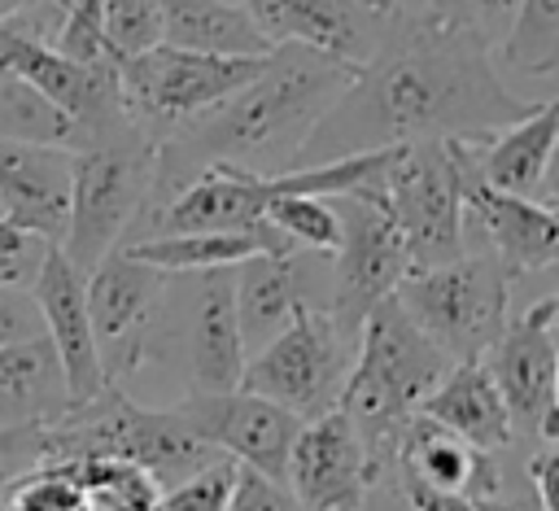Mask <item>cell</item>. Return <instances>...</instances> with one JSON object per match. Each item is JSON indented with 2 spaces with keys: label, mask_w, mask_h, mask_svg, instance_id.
Returning a JSON list of instances; mask_svg holds the SVG:
<instances>
[{
  "label": "cell",
  "mask_w": 559,
  "mask_h": 511,
  "mask_svg": "<svg viewBox=\"0 0 559 511\" xmlns=\"http://www.w3.org/2000/svg\"><path fill=\"white\" fill-rule=\"evenodd\" d=\"M227 511H306V507L288 494L284 480H271V476L236 463V485H231Z\"/></svg>",
  "instance_id": "e575fe53"
},
{
  "label": "cell",
  "mask_w": 559,
  "mask_h": 511,
  "mask_svg": "<svg viewBox=\"0 0 559 511\" xmlns=\"http://www.w3.org/2000/svg\"><path fill=\"white\" fill-rule=\"evenodd\" d=\"M31 297L39 306L44 336L52 341V349L61 358L66 389H70V411L87 406L92 397H100L109 389V380H105L92 314H87V275L61 253V245H48V253H44L35 280H31Z\"/></svg>",
  "instance_id": "2e32d148"
},
{
  "label": "cell",
  "mask_w": 559,
  "mask_h": 511,
  "mask_svg": "<svg viewBox=\"0 0 559 511\" xmlns=\"http://www.w3.org/2000/svg\"><path fill=\"white\" fill-rule=\"evenodd\" d=\"M275 197H280V175H253V170L231 166V162H210L197 175H188L170 197L148 205V231L144 236L249 231V227L266 223V205Z\"/></svg>",
  "instance_id": "9a60e30c"
},
{
  "label": "cell",
  "mask_w": 559,
  "mask_h": 511,
  "mask_svg": "<svg viewBox=\"0 0 559 511\" xmlns=\"http://www.w3.org/2000/svg\"><path fill=\"white\" fill-rule=\"evenodd\" d=\"M546 301H550V323H555V336H559V293H550Z\"/></svg>",
  "instance_id": "f6af8a7d"
},
{
  "label": "cell",
  "mask_w": 559,
  "mask_h": 511,
  "mask_svg": "<svg viewBox=\"0 0 559 511\" xmlns=\"http://www.w3.org/2000/svg\"><path fill=\"white\" fill-rule=\"evenodd\" d=\"M231 485H236V463H231L227 454H218V459L205 463L201 472H192V476H183L179 485L162 489L148 511H227Z\"/></svg>",
  "instance_id": "1f68e13d"
},
{
  "label": "cell",
  "mask_w": 559,
  "mask_h": 511,
  "mask_svg": "<svg viewBox=\"0 0 559 511\" xmlns=\"http://www.w3.org/2000/svg\"><path fill=\"white\" fill-rule=\"evenodd\" d=\"M13 511H87V494L79 480H70V472L66 476L52 472V476L26 485Z\"/></svg>",
  "instance_id": "74e56055"
},
{
  "label": "cell",
  "mask_w": 559,
  "mask_h": 511,
  "mask_svg": "<svg viewBox=\"0 0 559 511\" xmlns=\"http://www.w3.org/2000/svg\"><path fill=\"white\" fill-rule=\"evenodd\" d=\"M39 9H57V13H61L57 0H0V22H9V17H26V13H39Z\"/></svg>",
  "instance_id": "b9f144b4"
},
{
  "label": "cell",
  "mask_w": 559,
  "mask_h": 511,
  "mask_svg": "<svg viewBox=\"0 0 559 511\" xmlns=\"http://www.w3.org/2000/svg\"><path fill=\"white\" fill-rule=\"evenodd\" d=\"M48 454V428H0V485L26 476Z\"/></svg>",
  "instance_id": "d590c367"
},
{
  "label": "cell",
  "mask_w": 559,
  "mask_h": 511,
  "mask_svg": "<svg viewBox=\"0 0 559 511\" xmlns=\"http://www.w3.org/2000/svg\"><path fill=\"white\" fill-rule=\"evenodd\" d=\"M231 297H236V319H240L245 354H253L306 301L297 249H288V253H253V258L236 262L231 266Z\"/></svg>",
  "instance_id": "cb8c5ba5"
},
{
  "label": "cell",
  "mask_w": 559,
  "mask_h": 511,
  "mask_svg": "<svg viewBox=\"0 0 559 511\" xmlns=\"http://www.w3.org/2000/svg\"><path fill=\"white\" fill-rule=\"evenodd\" d=\"M131 258L166 271V275H201V271H223L236 266L253 253H288L293 245L271 227H249V231H170V236H140L118 245Z\"/></svg>",
  "instance_id": "d4e9b609"
},
{
  "label": "cell",
  "mask_w": 559,
  "mask_h": 511,
  "mask_svg": "<svg viewBox=\"0 0 559 511\" xmlns=\"http://www.w3.org/2000/svg\"><path fill=\"white\" fill-rule=\"evenodd\" d=\"M555 406H559V358H555Z\"/></svg>",
  "instance_id": "bcb514c9"
},
{
  "label": "cell",
  "mask_w": 559,
  "mask_h": 511,
  "mask_svg": "<svg viewBox=\"0 0 559 511\" xmlns=\"http://www.w3.org/2000/svg\"><path fill=\"white\" fill-rule=\"evenodd\" d=\"M358 4H367V9H376V13H397V9H402V0H358Z\"/></svg>",
  "instance_id": "ee69618b"
},
{
  "label": "cell",
  "mask_w": 559,
  "mask_h": 511,
  "mask_svg": "<svg viewBox=\"0 0 559 511\" xmlns=\"http://www.w3.org/2000/svg\"><path fill=\"white\" fill-rule=\"evenodd\" d=\"M515 9H520V0H428L424 17L454 26V31H467L476 39H485L489 48H498Z\"/></svg>",
  "instance_id": "d6a6232c"
},
{
  "label": "cell",
  "mask_w": 559,
  "mask_h": 511,
  "mask_svg": "<svg viewBox=\"0 0 559 511\" xmlns=\"http://www.w3.org/2000/svg\"><path fill=\"white\" fill-rule=\"evenodd\" d=\"M61 57L79 61V66H96V61H114L105 48V0H66L57 31L48 39Z\"/></svg>",
  "instance_id": "4dcf8cb0"
},
{
  "label": "cell",
  "mask_w": 559,
  "mask_h": 511,
  "mask_svg": "<svg viewBox=\"0 0 559 511\" xmlns=\"http://www.w3.org/2000/svg\"><path fill=\"white\" fill-rule=\"evenodd\" d=\"M240 4L253 13V22L271 44H301L341 57L349 66H362L380 48L393 22V13H376L358 0H240Z\"/></svg>",
  "instance_id": "ac0fdd59"
},
{
  "label": "cell",
  "mask_w": 559,
  "mask_h": 511,
  "mask_svg": "<svg viewBox=\"0 0 559 511\" xmlns=\"http://www.w3.org/2000/svg\"><path fill=\"white\" fill-rule=\"evenodd\" d=\"M162 44V0H105V48L114 61Z\"/></svg>",
  "instance_id": "f546056e"
},
{
  "label": "cell",
  "mask_w": 559,
  "mask_h": 511,
  "mask_svg": "<svg viewBox=\"0 0 559 511\" xmlns=\"http://www.w3.org/2000/svg\"><path fill=\"white\" fill-rule=\"evenodd\" d=\"M511 280L493 253H459L454 262L406 271L393 297L450 363H472L511 319Z\"/></svg>",
  "instance_id": "277c9868"
},
{
  "label": "cell",
  "mask_w": 559,
  "mask_h": 511,
  "mask_svg": "<svg viewBox=\"0 0 559 511\" xmlns=\"http://www.w3.org/2000/svg\"><path fill=\"white\" fill-rule=\"evenodd\" d=\"M162 44L210 57H266L275 48L240 0H162Z\"/></svg>",
  "instance_id": "484cf974"
},
{
  "label": "cell",
  "mask_w": 559,
  "mask_h": 511,
  "mask_svg": "<svg viewBox=\"0 0 559 511\" xmlns=\"http://www.w3.org/2000/svg\"><path fill=\"white\" fill-rule=\"evenodd\" d=\"M245 341L231 297V266L201 271V284L192 293L188 310V376L192 393H223L240 384L245 371Z\"/></svg>",
  "instance_id": "ffe728a7"
},
{
  "label": "cell",
  "mask_w": 559,
  "mask_h": 511,
  "mask_svg": "<svg viewBox=\"0 0 559 511\" xmlns=\"http://www.w3.org/2000/svg\"><path fill=\"white\" fill-rule=\"evenodd\" d=\"M419 415L445 424L450 432H459L463 441L498 454L515 441L511 432V415H507V402L489 376V367L480 358L472 363H450V371L437 380V389L424 397Z\"/></svg>",
  "instance_id": "603a6c76"
},
{
  "label": "cell",
  "mask_w": 559,
  "mask_h": 511,
  "mask_svg": "<svg viewBox=\"0 0 559 511\" xmlns=\"http://www.w3.org/2000/svg\"><path fill=\"white\" fill-rule=\"evenodd\" d=\"M266 223H271L293 249H306V253H319V258H332L336 245H341V214H336V201H332V197L280 192V197L266 205Z\"/></svg>",
  "instance_id": "f1b7e54d"
},
{
  "label": "cell",
  "mask_w": 559,
  "mask_h": 511,
  "mask_svg": "<svg viewBox=\"0 0 559 511\" xmlns=\"http://www.w3.org/2000/svg\"><path fill=\"white\" fill-rule=\"evenodd\" d=\"M179 411L210 450H218L231 463L253 467L271 480H284L288 450L306 424L293 411H284L280 402L249 393L240 384L223 389V393H188L179 402Z\"/></svg>",
  "instance_id": "7c38bea8"
},
{
  "label": "cell",
  "mask_w": 559,
  "mask_h": 511,
  "mask_svg": "<svg viewBox=\"0 0 559 511\" xmlns=\"http://www.w3.org/2000/svg\"><path fill=\"white\" fill-rule=\"evenodd\" d=\"M524 476H528V494L537 511H559V441H546V450L528 459Z\"/></svg>",
  "instance_id": "ab89813d"
},
{
  "label": "cell",
  "mask_w": 559,
  "mask_h": 511,
  "mask_svg": "<svg viewBox=\"0 0 559 511\" xmlns=\"http://www.w3.org/2000/svg\"><path fill=\"white\" fill-rule=\"evenodd\" d=\"M166 284V271L131 258L127 249H109L87 271V314L109 384L140 371L148 354L162 345Z\"/></svg>",
  "instance_id": "30bf717a"
},
{
  "label": "cell",
  "mask_w": 559,
  "mask_h": 511,
  "mask_svg": "<svg viewBox=\"0 0 559 511\" xmlns=\"http://www.w3.org/2000/svg\"><path fill=\"white\" fill-rule=\"evenodd\" d=\"M266 57H210L175 44H157L140 57L118 61V92L127 118L148 135L166 140L210 105L245 87Z\"/></svg>",
  "instance_id": "52a82bcc"
},
{
  "label": "cell",
  "mask_w": 559,
  "mask_h": 511,
  "mask_svg": "<svg viewBox=\"0 0 559 511\" xmlns=\"http://www.w3.org/2000/svg\"><path fill=\"white\" fill-rule=\"evenodd\" d=\"M393 476H415L424 485H437V489H454V494H467L476 502L493 498L507 480H502V467H498V454L463 441L459 432H450L445 424L428 419V415H415L397 441V467Z\"/></svg>",
  "instance_id": "44dd1931"
},
{
  "label": "cell",
  "mask_w": 559,
  "mask_h": 511,
  "mask_svg": "<svg viewBox=\"0 0 559 511\" xmlns=\"http://www.w3.org/2000/svg\"><path fill=\"white\" fill-rule=\"evenodd\" d=\"M336 214H341V245L328 258L332 262V297H328V314L341 328L345 341L358 345V332L367 323V314L397 293L402 275L411 271L406 245L389 218V210L367 197V192H341L332 197Z\"/></svg>",
  "instance_id": "9c48e42d"
},
{
  "label": "cell",
  "mask_w": 559,
  "mask_h": 511,
  "mask_svg": "<svg viewBox=\"0 0 559 511\" xmlns=\"http://www.w3.org/2000/svg\"><path fill=\"white\" fill-rule=\"evenodd\" d=\"M70 411V389L52 341L26 336L0 345V428H52Z\"/></svg>",
  "instance_id": "7402d4cb"
},
{
  "label": "cell",
  "mask_w": 559,
  "mask_h": 511,
  "mask_svg": "<svg viewBox=\"0 0 559 511\" xmlns=\"http://www.w3.org/2000/svg\"><path fill=\"white\" fill-rule=\"evenodd\" d=\"M44 253H48V240H39V236L13 227L9 218H0V284H22V288H31V280H35V271H39V262H44Z\"/></svg>",
  "instance_id": "836d02e7"
},
{
  "label": "cell",
  "mask_w": 559,
  "mask_h": 511,
  "mask_svg": "<svg viewBox=\"0 0 559 511\" xmlns=\"http://www.w3.org/2000/svg\"><path fill=\"white\" fill-rule=\"evenodd\" d=\"M459 144H463L467 170L480 183L515 197H537L550 153L559 144V96L507 122L502 131H489L485 140H459Z\"/></svg>",
  "instance_id": "d6986e66"
},
{
  "label": "cell",
  "mask_w": 559,
  "mask_h": 511,
  "mask_svg": "<svg viewBox=\"0 0 559 511\" xmlns=\"http://www.w3.org/2000/svg\"><path fill=\"white\" fill-rule=\"evenodd\" d=\"M284 485L306 511H362L367 494L376 489V472L341 406L301 424L288 450Z\"/></svg>",
  "instance_id": "5bb4252c"
},
{
  "label": "cell",
  "mask_w": 559,
  "mask_h": 511,
  "mask_svg": "<svg viewBox=\"0 0 559 511\" xmlns=\"http://www.w3.org/2000/svg\"><path fill=\"white\" fill-rule=\"evenodd\" d=\"M480 511H537V502H533L528 485H524V489H507V485H502L493 498L480 502Z\"/></svg>",
  "instance_id": "60d3db41"
},
{
  "label": "cell",
  "mask_w": 559,
  "mask_h": 511,
  "mask_svg": "<svg viewBox=\"0 0 559 511\" xmlns=\"http://www.w3.org/2000/svg\"><path fill=\"white\" fill-rule=\"evenodd\" d=\"M157 179V140L144 131L92 144L74 153V188H70V223L61 236V253L87 275L109 249L127 240V231L144 218Z\"/></svg>",
  "instance_id": "5b68a950"
},
{
  "label": "cell",
  "mask_w": 559,
  "mask_h": 511,
  "mask_svg": "<svg viewBox=\"0 0 559 511\" xmlns=\"http://www.w3.org/2000/svg\"><path fill=\"white\" fill-rule=\"evenodd\" d=\"M537 197H542L546 205H555V210H559V144H555V153H550V166H546V175H542Z\"/></svg>",
  "instance_id": "7bdbcfd3"
},
{
  "label": "cell",
  "mask_w": 559,
  "mask_h": 511,
  "mask_svg": "<svg viewBox=\"0 0 559 511\" xmlns=\"http://www.w3.org/2000/svg\"><path fill=\"white\" fill-rule=\"evenodd\" d=\"M393 489L406 498L411 511H480L476 498L467 494H454V489H437V485H424L415 476H393Z\"/></svg>",
  "instance_id": "f35d334b"
},
{
  "label": "cell",
  "mask_w": 559,
  "mask_h": 511,
  "mask_svg": "<svg viewBox=\"0 0 559 511\" xmlns=\"http://www.w3.org/2000/svg\"><path fill=\"white\" fill-rule=\"evenodd\" d=\"M354 70L358 66L341 57L301 44H275L245 87L157 140V179L148 205L170 197L188 175L210 162H231L253 175L293 170L306 135L349 87Z\"/></svg>",
  "instance_id": "7a4b0ae2"
},
{
  "label": "cell",
  "mask_w": 559,
  "mask_h": 511,
  "mask_svg": "<svg viewBox=\"0 0 559 511\" xmlns=\"http://www.w3.org/2000/svg\"><path fill=\"white\" fill-rule=\"evenodd\" d=\"M70 188L74 148L0 140V218L48 245H61L70 223Z\"/></svg>",
  "instance_id": "e0dca14e"
},
{
  "label": "cell",
  "mask_w": 559,
  "mask_h": 511,
  "mask_svg": "<svg viewBox=\"0 0 559 511\" xmlns=\"http://www.w3.org/2000/svg\"><path fill=\"white\" fill-rule=\"evenodd\" d=\"M463 253H493L511 275L546 271L559 262V210L480 183L463 157Z\"/></svg>",
  "instance_id": "4fadbf2b"
},
{
  "label": "cell",
  "mask_w": 559,
  "mask_h": 511,
  "mask_svg": "<svg viewBox=\"0 0 559 511\" xmlns=\"http://www.w3.org/2000/svg\"><path fill=\"white\" fill-rule=\"evenodd\" d=\"M555 358L559 336L550 323V301H533L524 314H511L502 336L485 349V367L507 402L511 432L533 441H559L555 406Z\"/></svg>",
  "instance_id": "8fae6325"
},
{
  "label": "cell",
  "mask_w": 559,
  "mask_h": 511,
  "mask_svg": "<svg viewBox=\"0 0 559 511\" xmlns=\"http://www.w3.org/2000/svg\"><path fill=\"white\" fill-rule=\"evenodd\" d=\"M0 140H31V144H61V148H83L79 122L57 109L44 92L31 83L0 74Z\"/></svg>",
  "instance_id": "83f0119b"
},
{
  "label": "cell",
  "mask_w": 559,
  "mask_h": 511,
  "mask_svg": "<svg viewBox=\"0 0 559 511\" xmlns=\"http://www.w3.org/2000/svg\"><path fill=\"white\" fill-rule=\"evenodd\" d=\"M498 70L528 79L559 74V0H520L502 44L493 48Z\"/></svg>",
  "instance_id": "4316f807"
},
{
  "label": "cell",
  "mask_w": 559,
  "mask_h": 511,
  "mask_svg": "<svg viewBox=\"0 0 559 511\" xmlns=\"http://www.w3.org/2000/svg\"><path fill=\"white\" fill-rule=\"evenodd\" d=\"M354 363V341L341 336L323 306L301 301L293 319L245 358L240 389L262 393L297 419H319L341 402Z\"/></svg>",
  "instance_id": "ba28073f"
},
{
  "label": "cell",
  "mask_w": 559,
  "mask_h": 511,
  "mask_svg": "<svg viewBox=\"0 0 559 511\" xmlns=\"http://www.w3.org/2000/svg\"><path fill=\"white\" fill-rule=\"evenodd\" d=\"M376 197L411 258V271L454 262L463 253V148L459 140L402 144Z\"/></svg>",
  "instance_id": "8992f818"
},
{
  "label": "cell",
  "mask_w": 559,
  "mask_h": 511,
  "mask_svg": "<svg viewBox=\"0 0 559 511\" xmlns=\"http://www.w3.org/2000/svg\"><path fill=\"white\" fill-rule=\"evenodd\" d=\"M524 114L528 105L502 83L485 39L397 9L380 48L314 122L293 166L419 140H485Z\"/></svg>",
  "instance_id": "6da1fadb"
},
{
  "label": "cell",
  "mask_w": 559,
  "mask_h": 511,
  "mask_svg": "<svg viewBox=\"0 0 559 511\" xmlns=\"http://www.w3.org/2000/svg\"><path fill=\"white\" fill-rule=\"evenodd\" d=\"M39 332H44V319H39V306H35L31 288L0 284V345L26 341V336H39Z\"/></svg>",
  "instance_id": "8d00e7d4"
},
{
  "label": "cell",
  "mask_w": 559,
  "mask_h": 511,
  "mask_svg": "<svg viewBox=\"0 0 559 511\" xmlns=\"http://www.w3.org/2000/svg\"><path fill=\"white\" fill-rule=\"evenodd\" d=\"M445 371L450 358L415 328V319L402 310L397 297H384L367 314L336 406L358 428L376 485L384 480L393 485L397 441Z\"/></svg>",
  "instance_id": "3957f363"
}]
</instances>
